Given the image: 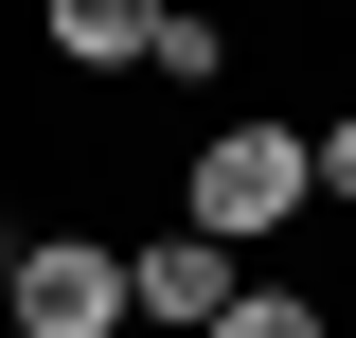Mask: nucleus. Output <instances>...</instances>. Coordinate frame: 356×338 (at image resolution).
I'll return each mask as SVG.
<instances>
[{
    "label": "nucleus",
    "instance_id": "nucleus-1",
    "mask_svg": "<svg viewBox=\"0 0 356 338\" xmlns=\"http://www.w3.org/2000/svg\"><path fill=\"white\" fill-rule=\"evenodd\" d=\"M321 196V161H303V125H214L196 143V178H178V214H196V232H214V250H250V232H285V214Z\"/></svg>",
    "mask_w": 356,
    "mask_h": 338
},
{
    "label": "nucleus",
    "instance_id": "nucleus-2",
    "mask_svg": "<svg viewBox=\"0 0 356 338\" xmlns=\"http://www.w3.org/2000/svg\"><path fill=\"white\" fill-rule=\"evenodd\" d=\"M18 338H125V250H89V232H36L18 285H0Z\"/></svg>",
    "mask_w": 356,
    "mask_h": 338
},
{
    "label": "nucleus",
    "instance_id": "nucleus-3",
    "mask_svg": "<svg viewBox=\"0 0 356 338\" xmlns=\"http://www.w3.org/2000/svg\"><path fill=\"white\" fill-rule=\"evenodd\" d=\"M125 321L214 338V321H232V250H214V232H143V250H125Z\"/></svg>",
    "mask_w": 356,
    "mask_h": 338
},
{
    "label": "nucleus",
    "instance_id": "nucleus-4",
    "mask_svg": "<svg viewBox=\"0 0 356 338\" xmlns=\"http://www.w3.org/2000/svg\"><path fill=\"white\" fill-rule=\"evenodd\" d=\"M36 36L72 54V72H143V36H161V0H36Z\"/></svg>",
    "mask_w": 356,
    "mask_h": 338
},
{
    "label": "nucleus",
    "instance_id": "nucleus-5",
    "mask_svg": "<svg viewBox=\"0 0 356 338\" xmlns=\"http://www.w3.org/2000/svg\"><path fill=\"white\" fill-rule=\"evenodd\" d=\"M143 72H161V89H214V72H232V36H214V18H178V0H161V36H143Z\"/></svg>",
    "mask_w": 356,
    "mask_h": 338
},
{
    "label": "nucleus",
    "instance_id": "nucleus-6",
    "mask_svg": "<svg viewBox=\"0 0 356 338\" xmlns=\"http://www.w3.org/2000/svg\"><path fill=\"white\" fill-rule=\"evenodd\" d=\"M214 338H339V321H321L303 285H232V321H214Z\"/></svg>",
    "mask_w": 356,
    "mask_h": 338
},
{
    "label": "nucleus",
    "instance_id": "nucleus-7",
    "mask_svg": "<svg viewBox=\"0 0 356 338\" xmlns=\"http://www.w3.org/2000/svg\"><path fill=\"white\" fill-rule=\"evenodd\" d=\"M303 161H321V196H356V107H339V125H303Z\"/></svg>",
    "mask_w": 356,
    "mask_h": 338
},
{
    "label": "nucleus",
    "instance_id": "nucleus-8",
    "mask_svg": "<svg viewBox=\"0 0 356 338\" xmlns=\"http://www.w3.org/2000/svg\"><path fill=\"white\" fill-rule=\"evenodd\" d=\"M18 250H36V232H0V285H18Z\"/></svg>",
    "mask_w": 356,
    "mask_h": 338
}]
</instances>
